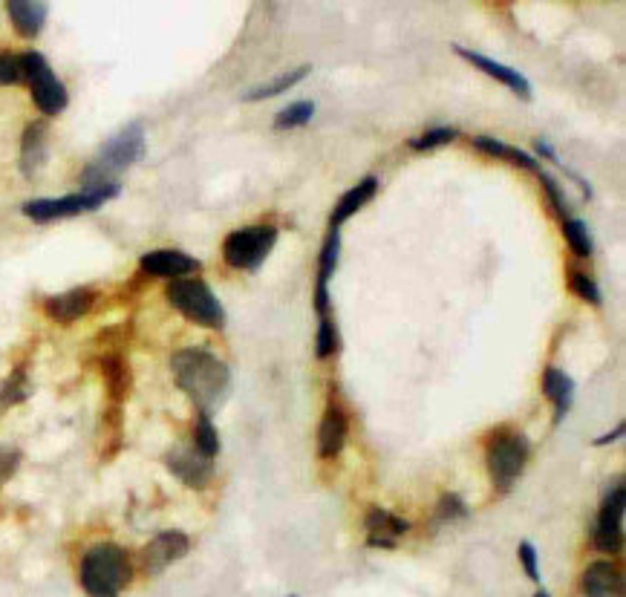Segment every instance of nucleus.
Wrapping results in <instances>:
<instances>
[{"instance_id": "nucleus-1", "label": "nucleus", "mask_w": 626, "mask_h": 597, "mask_svg": "<svg viewBox=\"0 0 626 597\" xmlns=\"http://www.w3.org/2000/svg\"><path fill=\"white\" fill-rule=\"evenodd\" d=\"M171 373L176 387L194 401L197 413H208L226 398L231 387V370L226 361L211 355L208 349H179L171 358Z\"/></svg>"}, {"instance_id": "nucleus-2", "label": "nucleus", "mask_w": 626, "mask_h": 597, "mask_svg": "<svg viewBox=\"0 0 626 597\" xmlns=\"http://www.w3.org/2000/svg\"><path fill=\"white\" fill-rule=\"evenodd\" d=\"M78 580L87 597H119L133 580V563L127 548L116 543H99L81 557Z\"/></svg>"}, {"instance_id": "nucleus-3", "label": "nucleus", "mask_w": 626, "mask_h": 597, "mask_svg": "<svg viewBox=\"0 0 626 597\" xmlns=\"http://www.w3.org/2000/svg\"><path fill=\"white\" fill-rule=\"evenodd\" d=\"M142 156H145V125L133 122V125H127L125 130H119L113 139H107L101 145L96 159L81 174V191L113 185L116 176L127 171L130 165H136Z\"/></svg>"}, {"instance_id": "nucleus-4", "label": "nucleus", "mask_w": 626, "mask_h": 597, "mask_svg": "<svg viewBox=\"0 0 626 597\" xmlns=\"http://www.w3.org/2000/svg\"><path fill=\"white\" fill-rule=\"evenodd\" d=\"M168 300L176 312H182L191 324L205 326V329H223L226 324V309L211 292V286L200 277H182L171 280L168 286Z\"/></svg>"}, {"instance_id": "nucleus-5", "label": "nucleus", "mask_w": 626, "mask_h": 597, "mask_svg": "<svg viewBox=\"0 0 626 597\" xmlns=\"http://www.w3.org/2000/svg\"><path fill=\"white\" fill-rule=\"evenodd\" d=\"M528 456H531V445H528L526 433L500 430L491 436V442L485 448V462H488V473L500 491H508L517 482V476L526 471Z\"/></svg>"}, {"instance_id": "nucleus-6", "label": "nucleus", "mask_w": 626, "mask_h": 597, "mask_svg": "<svg viewBox=\"0 0 626 597\" xmlns=\"http://www.w3.org/2000/svg\"><path fill=\"white\" fill-rule=\"evenodd\" d=\"M277 243L275 225H249V228H237L231 231L223 243V260L231 269L240 272H257L266 257L272 254Z\"/></svg>"}, {"instance_id": "nucleus-7", "label": "nucleus", "mask_w": 626, "mask_h": 597, "mask_svg": "<svg viewBox=\"0 0 626 597\" xmlns=\"http://www.w3.org/2000/svg\"><path fill=\"white\" fill-rule=\"evenodd\" d=\"M119 182L93 188V191H81V194H67V197L55 199H29L24 202V214L35 223H50V220H64V217H78L87 211H99L107 199L119 197Z\"/></svg>"}, {"instance_id": "nucleus-8", "label": "nucleus", "mask_w": 626, "mask_h": 597, "mask_svg": "<svg viewBox=\"0 0 626 597\" xmlns=\"http://www.w3.org/2000/svg\"><path fill=\"white\" fill-rule=\"evenodd\" d=\"M21 67H24V81L32 90L35 107L47 116L64 113L67 104H70V96H67V87L61 84V78L52 73L50 61L41 52H24Z\"/></svg>"}, {"instance_id": "nucleus-9", "label": "nucleus", "mask_w": 626, "mask_h": 597, "mask_svg": "<svg viewBox=\"0 0 626 597\" xmlns=\"http://www.w3.org/2000/svg\"><path fill=\"white\" fill-rule=\"evenodd\" d=\"M624 505H626V485L618 482L609 497L603 499L598 525H595V548L601 554H618L624 548Z\"/></svg>"}, {"instance_id": "nucleus-10", "label": "nucleus", "mask_w": 626, "mask_h": 597, "mask_svg": "<svg viewBox=\"0 0 626 597\" xmlns=\"http://www.w3.org/2000/svg\"><path fill=\"white\" fill-rule=\"evenodd\" d=\"M165 468L174 473L176 479L188 488H208V482L214 479V459L205 456L194 445H176L165 453Z\"/></svg>"}, {"instance_id": "nucleus-11", "label": "nucleus", "mask_w": 626, "mask_h": 597, "mask_svg": "<svg viewBox=\"0 0 626 597\" xmlns=\"http://www.w3.org/2000/svg\"><path fill=\"white\" fill-rule=\"evenodd\" d=\"M191 551V540L182 531H162L156 534L148 546L142 548V572L156 577L165 569H171L176 560H182Z\"/></svg>"}, {"instance_id": "nucleus-12", "label": "nucleus", "mask_w": 626, "mask_h": 597, "mask_svg": "<svg viewBox=\"0 0 626 597\" xmlns=\"http://www.w3.org/2000/svg\"><path fill=\"white\" fill-rule=\"evenodd\" d=\"M139 269L151 277H168V280H182L185 274L200 272L202 263L197 257L185 254L179 249H156L148 251L142 260H139Z\"/></svg>"}, {"instance_id": "nucleus-13", "label": "nucleus", "mask_w": 626, "mask_h": 597, "mask_svg": "<svg viewBox=\"0 0 626 597\" xmlns=\"http://www.w3.org/2000/svg\"><path fill=\"white\" fill-rule=\"evenodd\" d=\"M96 298H99L96 289L78 286V289H70V292H61V295H52V298L44 300V312L58 324H73L78 318L90 315V309L96 306Z\"/></svg>"}, {"instance_id": "nucleus-14", "label": "nucleus", "mask_w": 626, "mask_h": 597, "mask_svg": "<svg viewBox=\"0 0 626 597\" xmlns=\"http://www.w3.org/2000/svg\"><path fill=\"white\" fill-rule=\"evenodd\" d=\"M583 595L586 597H624V574L612 560H595L583 572Z\"/></svg>"}, {"instance_id": "nucleus-15", "label": "nucleus", "mask_w": 626, "mask_h": 597, "mask_svg": "<svg viewBox=\"0 0 626 597\" xmlns=\"http://www.w3.org/2000/svg\"><path fill=\"white\" fill-rule=\"evenodd\" d=\"M364 525H367V546L370 548H396L399 537L410 531L407 520H401V517L384 511V508H370Z\"/></svg>"}, {"instance_id": "nucleus-16", "label": "nucleus", "mask_w": 626, "mask_h": 597, "mask_svg": "<svg viewBox=\"0 0 626 597\" xmlns=\"http://www.w3.org/2000/svg\"><path fill=\"white\" fill-rule=\"evenodd\" d=\"M456 55L465 58L468 64H474L476 70H482L485 75H491V78L502 81L505 87H511L520 99H531V84H528V78L517 73L514 67H505L500 61H494V58H488V55H482V52L465 50V47H456Z\"/></svg>"}, {"instance_id": "nucleus-17", "label": "nucleus", "mask_w": 626, "mask_h": 597, "mask_svg": "<svg viewBox=\"0 0 626 597\" xmlns=\"http://www.w3.org/2000/svg\"><path fill=\"white\" fill-rule=\"evenodd\" d=\"M350 436V419L341 407H326L321 427H318V453L321 459H335Z\"/></svg>"}, {"instance_id": "nucleus-18", "label": "nucleus", "mask_w": 626, "mask_h": 597, "mask_svg": "<svg viewBox=\"0 0 626 597\" xmlns=\"http://www.w3.org/2000/svg\"><path fill=\"white\" fill-rule=\"evenodd\" d=\"M47 145H50L47 122L26 125L24 136H21V174L35 176L47 165Z\"/></svg>"}, {"instance_id": "nucleus-19", "label": "nucleus", "mask_w": 626, "mask_h": 597, "mask_svg": "<svg viewBox=\"0 0 626 597\" xmlns=\"http://www.w3.org/2000/svg\"><path fill=\"white\" fill-rule=\"evenodd\" d=\"M376 194H378V176H364L358 185H352L350 191L338 199V205H335V211H332V217H329V228L338 231L341 225L350 220L352 214H358L370 199L376 197Z\"/></svg>"}, {"instance_id": "nucleus-20", "label": "nucleus", "mask_w": 626, "mask_h": 597, "mask_svg": "<svg viewBox=\"0 0 626 597\" xmlns=\"http://www.w3.org/2000/svg\"><path fill=\"white\" fill-rule=\"evenodd\" d=\"M6 12H9V18H12V26L18 29V35H24V38H38L44 24H47L50 6L41 3V0H9V3H6Z\"/></svg>"}, {"instance_id": "nucleus-21", "label": "nucleus", "mask_w": 626, "mask_h": 597, "mask_svg": "<svg viewBox=\"0 0 626 597\" xmlns=\"http://www.w3.org/2000/svg\"><path fill=\"white\" fill-rule=\"evenodd\" d=\"M543 393H546V398L554 404V413H557V416H554V422H560V419L569 413V407H572V398H575V381L563 373V370L549 367V370L543 373Z\"/></svg>"}, {"instance_id": "nucleus-22", "label": "nucleus", "mask_w": 626, "mask_h": 597, "mask_svg": "<svg viewBox=\"0 0 626 597\" xmlns=\"http://www.w3.org/2000/svg\"><path fill=\"white\" fill-rule=\"evenodd\" d=\"M474 148L482 150V153H488V156H494V159H508V162L526 168L531 174H540V165H537V159H534L531 153H526V150L520 148H511V145L497 142V139H491V136H476Z\"/></svg>"}, {"instance_id": "nucleus-23", "label": "nucleus", "mask_w": 626, "mask_h": 597, "mask_svg": "<svg viewBox=\"0 0 626 597\" xmlns=\"http://www.w3.org/2000/svg\"><path fill=\"white\" fill-rule=\"evenodd\" d=\"M101 373H104V381H107V390H110L113 401H122L130 393L133 378H130V367H127L122 355H107L101 361Z\"/></svg>"}, {"instance_id": "nucleus-24", "label": "nucleus", "mask_w": 626, "mask_h": 597, "mask_svg": "<svg viewBox=\"0 0 626 597\" xmlns=\"http://www.w3.org/2000/svg\"><path fill=\"white\" fill-rule=\"evenodd\" d=\"M312 73V67H298V70H289V73L277 75L275 81H266V84H257V87H251L249 93L243 96L246 101H263V99H275L280 93H286V90H292L295 84H301L306 75Z\"/></svg>"}, {"instance_id": "nucleus-25", "label": "nucleus", "mask_w": 626, "mask_h": 597, "mask_svg": "<svg viewBox=\"0 0 626 597\" xmlns=\"http://www.w3.org/2000/svg\"><path fill=\"white\" fill-rule=\"evenodd\" d=\"M563 237L569 243V249L575 251L577 257H592L595 254V243H592V234H589V225L575 217H566L563 220Z\"/></svg>"}, {"instance_id": "nucleus-26", "label": "nucleus", "mask_w": 626, "mask_h": 597, "mask_svg": "<svg viewBox=\"0 0 626 597\" xmlns=\"http://www.w3.org/2000/svg\"><path fill=\"white\" fill-rule=\"evenodd\" d=\"M315 116V104L312 101H295L289 107H283L275 116V130H295L312 122Z\"/></svg>"}, {"instance_id": "nucleus-27", "label": "nucleus", "mask_w": 626, "mask_h": 597, "mask_svg": "<svg viewBox=\"0 0 626 597\" xmlns=\"http://www.w3.org/2000/svg\"><path fill=\"white\" fill-rule=\"evenodd\" d=\"M194 448L202 450V453L211 456V459L220 453V436H217V427H214L208 413H197V424H194Z\"/></svg>"}, {"instance_id": "nucleus-28", "label": "nucleus", "mask_w": 626, "mask_h": 597, "mask_svg": "<svg viewBox=\"0 0 626 597\" xmlns=\"http://www.w3.org/2000/svg\"><path fill=\"white\" fill-rule=\"evenodd\" d=\"M338 254H341V234L329 231L324 240V249H321V263H318V283L321 286H329L332 274L338 269Z\"/></svg>"}, {"instance_id": "nucleus-29", "label": "nucleus", "mask_w": 626, "mask_h": 597, "mask_svg": "<svg viewBox=\"0 0 626 597\" xmlns=\"http://www.w3.org/2000/svg\"><path fill=\"white\" fill-rule=\"evenodd\" d=\"M341 349V338H338V329L332 318H318V335H315V355L326 361L332 358L335 352Z\"/></svg>"}, {"instance_id": "nucleus-30", "label": "nucleus", "mask_w": 626, "mask_h": 597, "mask_svg": "<svg viewBox=\"0 0 626 597\" xmlns=\"http://www.w3.org/2000/svg\"><path fill=\"white\" fill-rule=\"evenodd\" d=\"M29 396V381H26L24 370H15L3 384H0V407L18 404Z\"/></svg>"}, {"instance_id": "nucleus-31", "label": "nucleus", "mask_w": 626, "mask_h": 597, "mask_svg": "<svg viewBox=\"0 0 626 597\" xmlns=\"http://www.w3.org/2000/svg\"><path fill=\"white\" fill-rule=\"evenodd\" d=\"M456 136H459V133H456L453 127H433V130H425L422 136L410 139V148L433 150V148H439V145H451Z\"/></svg>"}, {"instance_id": "nucleus-32", "label": "nucleus", "mask_w": 626, "mask_h": 597, "mask_svg": "<svg viewBox=\"0 0 626 597\" xmlns=\"http://www.w3.org/2000/svg\"><path fill=\"white\" fill-rule=\"evenodd\" d=\"M569 286H572V292H575L580 300H586V303H592V306H601V289H598V283H595L586 272L569 274Z\"/></svg>"}, {"instance_id": "nucleus-33", "label": "nucleus", "mask_w": 626, "mask_h": 597, "mask_svg": "<svg viewBox=\"0 0 626 597\" xmlns=\"http://www.w3.org/2000/svg\"><path fill=\"white\" fill-rule=\"evenodd\" d=\"M468 517V505L462 502V497L456 494H445L439 499V511H436V523H453V520H462Z\"/></svg>"}, {"instance_id": "nucleus-34", "label": "nucleus", "mask_w": 626, "mask_h": 597, "mask_svg": "<svg viewBox=\"0 0 626 597\" xmlns=\"http://www.w3.org/2000/svg\"><path fill=\"white\" fill-rule=\"evenodd\" d=\"M18 81H24L21 55H12V52H0V84H18Z\"/></svg>"}, {"instance_id": "nucleus-35", "label": "nucleus", "mask_w": 626, "mask_h": 597, "mask_svg": "<svg viewBox=\"0 0 626 597\" xmlns=\"http://www.w3.org/2000/svg\"><path fill=\"white\" fill-rule=\"evenodd\" d=\"M540 182H543V191H546V197H549L551 208H554V211L566 220V217H569V202H566V197H563L560 185H557L549 174H543V171H540Z\"/></svg>"}, {"instance_id": "nucleus-36", "label": "nucleus", "mask_w": 626, "mask_h": 597, "mask_svg": "<svg viewBox=\"0 0 626 597\" xmlns=\"http://www.w3.org/2000/svg\"><path fill=\"white\" fill-rule=\"evenodd\" d=\"M21 465V450L12 445H0V485H6Z\"/></svg>"}, {"instance_id": "nucleus-37", "label": "nucleus", "mask_w": 626, "mask_h": 597, "mask_svg": "<svg viewBox=\"0 0 626 597\" xmlns=\"http://www.w3.org/2000/svg\"><path fill=\"white\" fill-rule=\"evenodd\" d=\"M517 557H520V563H523V569L531 580H540V566H537V548L531 546V543H520L517 548Z\"/></svg>"}, {"instance_id": "nucleus-38", "label": "nucleus", "mask_w": 626, "mask_h": 597, "mask_svg": "<svg viewBox=\"0 0 626 597\" xmlns=\"http://www.w3.org/2000/svg\"><path fill=\"white\" fill-rule=\"evenodd\" d=\"M624 436V424H618L612 433H606V436H601V439H595V448H603V445H609V442H618Z\"/></svg>"}, {"instance_id": "nucleus-39", "label": "nucleus", "mask_w": 626, "mask_h": 597, "mask_svg": "<svg viewBox=\"0 0 626 597\" xmlns=\"http://www.w3.org/2000/svg\"><path fill=\"white\" fill-rule=\"evenodd\" d=\"M534 150H537V156H546V159H551V162H557L560 165V159H557V153H554V148H551L549 142L546 139H540L537 145H534Z\"/></svg>"}, {"instance_id": "nucleus-40", "label": "nucleus", "mask_w": 626, "mask_h": 597, "mask_svg": "<svg viewBox=\"0 0 626 597\" xmlns=\"http://www.w3.org/2000/svg\"><path fill=\"white\" fill-rule=\"evenodd\" d=\"M534 597H551V595H549V592H546V589H540V592H537V595H534Z\"/></svg>"}, {"instance_id": "nucleus-41", "label": "nucleus", "mask_w": 626, "mask_h": 597, "mask_svg": "<svg viewBox=\"0 0 626 597\" xmlns=\"http://www.w3.org/2000/svg\"><path fill=\"white\" fill-rule=\"evenodd\" d=\"M289 597H298V595H289Z\"/></svg>"}]
</instances>
